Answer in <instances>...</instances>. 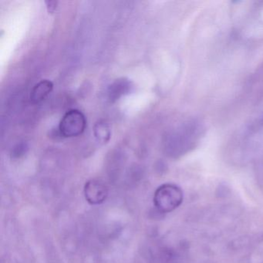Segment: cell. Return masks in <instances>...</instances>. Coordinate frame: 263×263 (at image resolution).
I'll use <instances>...</instances> for the list:
<instances>
[{
  "instance_id": "cell-5",
  "label": "cell",
  "mask_w": 263,
  "mask_h": 263,
  "mask_svg": "<svg viewBox=\"0 0 263 263\" xmlns=\"http://www.w3.org/2000/svg\"><path fill=\"white\" fill-rule=\"evenodd\" d=\"M132 82L126 78L116 80L108 89V98L110 102L117 101L127 95L132 89Z\"/></svg>"
},
{
  "instance_id": "cell-1",
  "label": "cell",
  "mask_w": 263,
  "mask_h": 263,
  "mask_svg": "<svg viewBox=\"0 0 263 263\" xmlns=\"http://www.w3.org/2000/svg\"><path fill=\"white\" fill-rule=\"evenodd\" d=\"M184 195L181 187L176 184H161L155 191L154 204L161 213H169L178 209L183 201Z\"/></svg>"
},
{
  "instance_id": "cell-7",
  "label": "cell",
  "mask_w": 263,
  "mask_h": 263,
  "mask_svg": "<svg viewBox=\"0 0 263 263\" xmlns=\"http://www.w3.org/2000/svg\"><path fill=\"white\" fill-rule=\"evenodd\" d=\"M46 7H47V11L50 14H53L55 13L58 7V1L55 0H47L45 1Z\"/></svg>"
},
{
  "instance_id": "cell-2",
  "label": "cell",
  "mask_w": 263,
  "mask_h": 263,
  "mask_svg": "<svg viewBox=\"0 0 263 263\" xmlns=\"http://www.w3.org/2000/svg\"><path fill=\"white\" fill-rule=\"evenodd\" d=\"M86 127L87 118L84 114L78 109H70L60 121V135L64 138H76L84 133Z\"/></svg>"
},
{
  "instance_id": "cell-4",
  "label": "cell",
  "mask_w": 263,
  "mask_h": 263,
  "mask_svg": "<svg viewBox=\"0 0 263 263\" xmlns=\"http://www.w3.org/2000/svg\"><path fill=\"white\" fill-rule=\"evenodd\" d=\"M53 89V83L51 81L42 80L39 81L30 92V101L33 104H40L47 98Z\"/></svg>"
},
{
  "instance_id": "cell-6",
  "label": "cell",
  "mask_w": 263,
  "mask_h": 263,
  "mask_svg": "<svg viewBox=\"0 0 263 263\" xmlns=\"http://www.w3.org/2000/svg\"><path fill=\"white\" fill-rule=\"evenodd\" d=\"M93 135L99 144H107L111 138V129L105 120L101 119L97 121L93 126Z\"/></svg>"
},
{
  "instance_id": "cell-3",
  "label": "cell",
  "mask_w": 263,
  "mask_h": 263,
  "mask_svg": "<svg viewBox=\"0 0 263 263\" xmlns=\"http://www.w3.org/2000/svg\"><path fill=\"white\" fill-rule=\"evenodd\" d=\"M84 196L89 204L97 205L104 203L108 197V187L98 179L89 180L84 189Z\"/></svg>"
}]
</instances>
